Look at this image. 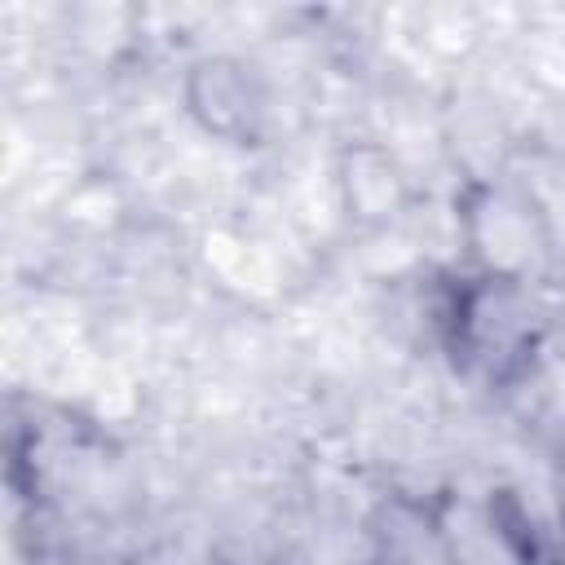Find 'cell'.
Returning <instances> with one entry per match:
<instances>
[{"instance_id":"obj_1","label":"cell","mask_w":565,"mask_h":565,"mask_svg":"<svg viewBox=\"0 0 565 565\" xmlns=\"http://www.w3.org/2000/svg\"><path fill=\"white\" fill-rule=\"evenodd\" d=\"M247 71L252 66H238V62H225V57H212V62L194 66V79L207 84V93L194 97V110L221 137H252L256 132L260 97H256V84H252Z\"/></svg>"}]
</instances>
